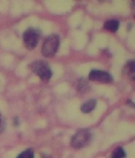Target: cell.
Masks as SVG:
<instances>
[{
    "mask_svg": "<svg viewBox=\"0 0 135 158\" xmlns=\"http://www.w3.org/2000/svg\"><path fill=\"white\" fill-rule=\"evenodd\" d=\"M31 69L45 83H48L52 76L51 69L48 64L43 60L35 61L31 64Z\"/></svg>",
    "mask_w": 135,
    "mask_h": 158,
    "instance_id": "cell-1",
    "label": "cell"
},
{
    "mask_svg": "<svg viewBox=\"0 0 135 158\" xmlns=\"http://www.w3.org/2000/svg\"><path fill=\"white\" fill-rule=\"evenodd\" d=\"M89 88L90 86L88 82L86 80H84V79H81L79 82H78V89H79V91L85 92Z\"/></svg>",
    "mask_w": 135,
    "mask_h": 158,
    "instance_id": "cell-9",
    "label": "cell"
},
{
    "mask_svg": "<svg viewBox=\"0 0 135 158\" xmlns=\"http://www.w3.org/2000/svg\"><path fill=\"white\" fill-rule=\"evenodd\" d=\"M125 156L126 153L122 147H118L112 154V158H125Z\"/></svg>",
    "mask_w": 135,
    "mask_h": 158,
    "instance_id": "cell-10",
    "label": "cell"
},
{
    "mask_svg": "<svg viewBox=\"0 0 135 158\" xmlns=\"http://www.w3.org/2000/svg\"><path fill=\"white\" fill-rule=\"evenodd\" d=\"M119 28V22L115 19L107 20L104 23V29L110 32H116Z\"/></svg>",
    "mask_w": 135,
    "mask_h": 158,
    "instance_id": "cell-8",
    "label": "cell"
},
{
    "mask_svg": "<svg viewBox=\"0 0 135 158\" xmlns=\"http://www.w3.org/2000/svg\"><path fill=\"white\" fill-rule=\"evenodd\" d=\"M91 138H92V135L88 131L81 130L72 136L71 145L76 149H80V148L86 147V145L89 143Z\"/></svg>",
    "mask_w": 135,
    "mask_h": 158,
    "instance_id": "cell-3",
    "label": "cell"
},
{
    "mask_svg": "<svg viewBox=\"0 0 135 158\" xmlns=\"http://www.w3.org/2000/svg\"><path fill=\"white\" fill-rule=\"evenodd\" d=\"M89 80L92 81L101 82V83H111L112 81V77L107 72L93 69L90 72Z\"/></svg>",
    "mask_w": 135,
    "mask_h": 158,
    "instance_id": "cell-5",
    "label": "cell"
},
{
    "mask_svg": "<svg viewBox=\"0 0 135 158\" xmlns=\"http://www.w3.org/2000/svg\"><path fill=\"white\" fill-rule=\"evenodd\" d=\"M17 158H34V152L32 149H27L20 153Z\"/></svg>",
    "mask_w": 135,
    "mask_h": 158,
    "instance_id": "cell-11",
    "label": "cell"
},
{
    "mask_svg": "<svg viewBox=\"0 0 135 158\" xmlns=\"http://www.w3.org/2000/svg\"><path fill=\"white\" fill-rule=\"evenodd\" d=\"M24 42L28 49H34L37 46L40 34L37 29L29 28L24 33Z\"/></svg>",
    "mask_w": 135,
    "mask_h": 158,
    "instance_id": "cell-4",
    "label": "cell"
},
{
    "mask_svg": "<svg viewBox=\"0 0 135 158\" xmlns=\"http://www.w3.org/2000/svg\"><path fill=\"white\" fill-rule=\"evenodd\" d=\"M17 120H18V118H15V125H16V126H17L18 124H19V122H18V121H17Z\"/></svg>",
    "mask_w": 135,
    "mask_h": 158,
    "instance_id": "cell-14",
    "label": "cell"
},
{
    "mask_svg": "<svg viewBox=\"0 0 135 158\" xmlns=\"http://www.w3.org/2000/svg\"><path fill=\"white\" fill-rule=\"evenodd\" d=\"M4 128H5V123H4V121H3V118L2 117V115H0V133L3 132Z\"/></svg>",
    "mask_w": 135,
    "mask_h": 158,
    "instance_id": "cell-12",
    "label": "cell"
},
{
    "mask_svg": "<svg viewBox=\"0 0 135 158\" xmlns=\"http://www.w3.org/2000/svg\"><path fill=\"white\" fill-rule=\"evenodd\" d=\"M96 106H97V101L91 99L88 101H86L81 106V110L83 113H90L95 109Z\"/></svg>",
    "mask_w": 135,
    "mask_h": 158,
    "instance_id": "cell-7",
    "label": "cell"
},
{
    "mask_svg": "<svg viewBox=\"0 0 135 158\" xmlns=\"http://www.w3.org/2000/svg\"><path fill=\"white\" fill-rule=\"evenodd\" d=\"M127 104H128V105H130V106H132V107H134V104L133 103V102L131 101H128Z\"/></svg>",
    "mask_w": 135,
    "mask_h": 158,
    "instance_id": "cell-13",
    "label": "cell"
},
{
    "mask_svg": "<svg viewBox=\"0 0 135 158\" xmlns=\"http://www.w3.org/2000/svg\"><path fill=\"white\" fill-rule=\"evenodd\" d=\"M60 45V38L57 35H50L44 42L42 55L46 57H52L55 55Z\"/></svg>",
    "mask_w": 135,
    "mask_h": 158,
    "instance_id": "cell-2",
    "label": "cell"
},
{
    "mask_svg": "<svg viewBox=\"0 0 135 158\" xmlns=\"http://www.w3.org/2000/svg\"><path fill=\"white\" fill-rule=\"evenodd\" d=\"M124 74L129 78L130 80L134 81L135 75V62L134 60H130L127 62L124 69Z\"/></svg>",
    "mask_w": 135,
    "mask_h": 158,
    "instance_id": "cell-6",
    "label": "cell"
}]
</instances>
